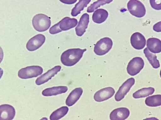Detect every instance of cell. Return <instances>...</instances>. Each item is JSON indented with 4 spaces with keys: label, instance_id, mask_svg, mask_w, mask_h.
I'll return each mask as SVG.
<instances>
[{
    "label": "cell",
    "instance_id": "obj_1",
    "mask_svg": "<svg viewBox=\"0 0 161 120\" xmlns=\"http://www.w3.org/2000/svg\"><path fill=\"white\" fill-rule=\"evenodd\" d=\"M86 50L79 48L69 49L64 51L61 54L60 60L65 66H71L78 62L82 57L84 52Z\"/></svg>",
    "mask_w": 161,
    "mask_h": 120
},
{
    "label": "cell",
    "instance_id": "obj_2",
    "mask_svg": "<svg viewBox=\"0 0 161 120\" xmlns=\"http://www.w3.org/2000/svg\"><path fill=\"white\" fill-rule=\"evenodd\" d=\"M77 23L76 19L65 17L52 26L49 29V32L52 34H56L62 31L67 30L75 27Z\"/></svg>",
    "mask_w": 161,
    "mask_h": 120
},
{
    "label": "cell",
    "instance_id": "obj_3",
    "mask_svg": "<svg viewBox=\"0 0 161 120\" xmlns=\"http://www.w3.org/2000/svg\"><path fill=\"white\" fill-rule=\"evenodd\" d=\"M32 25L34 29L39 32L47 30L51 25L50 18L43 14L35 15L32 20Z\"/></svg>",
    "mask_w": 161,
    "mask_h": 120
},
{
    "label": "cell",
    "instance_id": "obj_4",
    "mask_svg": "<svg viewBox=\"0 0 161 120\" xmlns=\"http://www.w3.org/2000/svg\"><path fill=\"white\" fill-rule=\"evenodd\" d=\"M43 72V68L40 66H28L20 69L18 72V76L24 79L31 78L41 75Z\"/></svg>",
    "mask_w": 161,
    "mask_h": 120
},
{
    "label": "cell",
    "instance_id": "obj_5",
    "mask_svg": "<svg viewBox=\"0 0 161 120\" xmlns=\"http://www.w3.org/2000/svg\"><path fill=\"white\" fill-rule=\"evenodd\" d=\"M127 7L130 13L137 18L143 17L146 13L144 5L138 0H130L127 3Z\"/></svg>",
    "mask_w": 161,
    "mask_h": 120
},
{
    "label": "cell",
    "instance_id": "obj_6",
    "mask_svg": "<svg viewBox=\"0 0 161 120\" xmlns=\"http://www.w3.org/2000/svg\"><path fill=\"white\" fill-rule=\"evenodd\" d=\"M112 45L113 42L110 38H104L101 39L95 45L94 51L97 55H103L109 51Z\"/></svg>",
    "mask_w": 161,
    "mask_h": 120
},
{
    "label": "cell",
    "instance_id": "obj_7",
    "mask_svg": "<svg viewBox=\"0 0 161 120\" xmlns=\"http://www.w3.org/2000/svg\"><path fill=\"white\" fill-rule=\"evenodd\" d=\"M143 59L140 57L133 58L128 63L127 71L128 73L131 76H135L139 73L144 66Z\"/></svg>",
    "mask_w": 161,
    "mask_h": 120
},
{
    "label": "cell",
    "instance_id": "obj_8",
    "mask_svg": "<svg viewBox=\"0 0 161 120\" xmlns=\"http://www.w3.org/2000/svg\"><path fill=\"white\" fill-rule=\"evenodd\" d=\"M135 82L134 78H131L128 79L124 82L115 94V100L117 101H119L122 100L134 84Z\"/></svg>",
    "mask_w": 161,
    "mask_h": 120
},
{
    "label": "cell",
    "instance_id": "obj_9",
    "mask_svg": "<svg viewBox=\"0 0 161 120\" xmlns=\"http://www.w3.org/2000/svg\"><path fill=\"white\" fill-rule=\"evenodd\" d=\"M45 41V37L44 35L37 34L29 40L26 45V48L30 51H35L40 48Z\"/></svg>",
    "mask_w": 161,
    "mask_h": 120
},
{
    "label": "cell",
    "instance_id": "obj_10",
    "mask_svg": "<svg viewBox=\"0 0 161 120\" xmlns=\"http://www.w3.org/2000/svg\"><path fill=\"white\" fill-rule=\"evenodd\" d=\"M114 93L115 91L112 88H105L96 92L94 96V98L97 102H102L111 98Z\"/></svg>",
    "mask_w": 161,
    "mask_h": 120
},
{
    "label": "cell",
    "instance_id": "obj_11",
    "mask_svg": "<svg viewBox=\"0 0 161 120\" xmlns=\"http://www.w3.org/2000/svg\"><path fill=\"white\" fill-rule=\"evenodd\" d=\"M61 67L60 66H56L48 70L47 72L38 77L35 82L38 85H41L47 82L60 71Z\"/></svg>",
    "mask_w": 161,
    "mask_h": 120
},
{
    "label": "cell",
    "instance_id": "obj_12",
    "mask_svg": "<svg viewBox=\"0 0 161 120\" xmlns=\"http://www.w3.org/2000/svg\"><path fill=\"white\" fill-rule=\"evenodd\" d=\"M130 41L132 46L136 49H142L146 45L145 38L142 34L139 32L133 33L131 36Z\"/></svg>",
    "mask_w": 161,
    "mask_h": 120
},
{
    "label": "cell",
    "instance_id": "obj_13",
    "mask_svg": "<svg viewBox=\"0 0 161 120\" xmlns=\"http://www.w3.org/2000/svg\"><path fill=\"white\" fill-rule=\"evenodd\" d=\"M1 120H11L14 118L15 115L14 108L12 106L4 104L0 106Z\"/></svg>",
    "mask_w": 161,
    "mask_h": 120
},
{
    "label": "cell",
    "instance_id": "obj_14",
    "mask_svg": "<svg viewBox=\"0 0 161 120\" xmlns=\"http://www.w3.org/2000/svg\"><path fill=\"white\" fill-rule=\"evenodd\" d=\"M130 115L129 110L126 108H120L114 110L110 113L111 120H124L126 119Z\"/></svg>",
    "mask_w": 161,
    "mask_h": 120
},
{
    "label": "cell",
    "instance_id": "obj_15",
    "mask_svg": "<svg viewBox=\"0 0 161 120\" xmlns=\"http://www.w3.org/2000/svg\"><path fill=\"white\" fill-rule=\"evenodd\" d=\"M89 15L86 13L83 14L81 17L78 24L75 28L76 35L79 36H82L86 32L89 22Z\"/></svg>",
    "mask_w": 161,
    "mask_h": 120
},
{
    "label": "cell",
    "instance_id": "obj_16",
    "mask_svg": "<svg viewBox=\"0 0 161 120\" xmlns=\"http://www.w3.org/2000/svg\"><path fill=\"white\" fill-rule=\"evenodd\" d=\"M83 92V90L81 88H76L70 93L67 98L65 103L67 105L70 107L73 105L80 98Z\"/></svg>",
    "mask_w": 161,
    "mask_h": 120
},
{
    "label": "cell",
    "instance_id": "obj_17",
    "mask_svg": "<svg viewBox=\"0 0 161 120\" xmlns=\"http://www.w3.org/2000/svg\"><path fill=\"white\" fill-rule=\"evenodd\" d=\"M147 46L149 51L153 53H159L161 52V41L158 38H151L148 39Z\"/></svg>",
    "mask_w": 161,
    "mask_h": 120
},
{
    "label": "cell",
    "instance_id": "obj_18",
    "mask_svg": "<svg viewBox=\"0 0 161 120\" xmlns=\"http://www.w3.org/2000/svg\"><path fill=\"white\" fill-rule=\"evenodd\" d=\"M68 89V88L65 86L54 87L45 89L42 92V94L45 96H55L65 93Z\"/></svg>",
    "mask_w": 161,
    "mask_h": 120
},
{
    "label": "cell",
    "instance_id": "obj_19",
    "mask_svg": "<svg viewBox=\"0 0 161 120\" xmlns=\"http://www.w3.org/2000/svg\"><path fill=\"white\" fill-rule=\"evenodd\" d=\"M108 14V12L106 10L102 8L97 9L93 14L92 20L96 23H102L106 20Z\"/></svg>",
    "mask_w": 161,
    "mask_h": 120
},
{
    "label": "cell",
    "instance_id": "obj_20",
    "mask_svg": "<svg viewBox=\"0 0 161 120\" xmlns=\"http://www.w3.org/2000/svg\"><path fill=\"white\" fill-rule=\"evenodd\" d=\"M143 52L145 57L153 68H157L160 67L159 61L157 59V56L155 54L150 52L147 48L144 49Z\"/></svg>",
    "mask_w": 161,
    "mask_h": 120
},
{
    "label": "cell",
    "instance_id": "obj_21",
    "mask_svg": "<svg viewBox=\"0 0 161 120\" xmlns=\"http://www.w3.org/2000/svg\"><path fill=\"white\" fill-rule=\"evenodd\" d=\"M91 0H79V2L75 5L72 9L71 15L72 16L75 17L80 13V11L83 10L84 8L91 2Z\"/></svg>",
    "mask_w": 161,
    "mask_h": 120
},
{
    "label": "cell",
    "instance_id": "obj_22",
    "mask_svg": "<svg viewBox=\"0 0 161 120\" xmlns=\"http://www.w3.org/2000/svg\"><path fill=\"white\" fill-rule=\"evenodd\" d=\"M69 108L67 106H63L57 109L51 114L50 119L58 120L64 117L67 113Z\"/></svg>",
    "mask_w": 161,
    "mask_h": 120
},
{
    "label": "cell",
    "instance_id": "obj_23",
    "mask_svg": "<svg viewBox=\"0 0 161 120\" xmlns=\"http://www.w3.org/2000/svg\"><path fill=\"white\" fill-rule=\"evenodd\" d=\"M154 91V89L152 87L143 88L133 93V97L135 98H144L152 94Z\"/></svg>",
    "mask_w": 161,
    "mask_h": 120
},
{
    "label": "cell",
    "instance_id": "obj_24",
    "mask_svg": "<svg viewBox=\"0 0 161 120\" xmlns=\"http://www.w3.org/2000/svg\"><path fill=\"white\" fill-rule=\"evenodd\" d=\"M145 103L149 107H155L161 105V95L158 94L146 98Z\"/></svg>",
    "mask_w": 161,
    "mask_h": 120
},
{
    "label": "cell",
    "instance_id": "obj_25",
    "mask_svg": "<svg viewBox=\"0 0 161 120\" xmlns=\"http://www.w3.org/2000/svg\"><path fill=\"white\" fill-rule=\"evenodd\" d=\"M113 0H98L94 2L92 4L88 7L87 11L88 12H94L95 10L99 7L101 5H103L107 3H109Z\"/></svg>",
    "mask_w": 161,
    "mask_h": 120
},
{
    "label": "cell",
    "instance_id": "obj_26",
    "mask_svg": "<svg viewBox=\"0 0 161 120\" xmlns=\"http://www.w3.org/2000/svg\"><path fill=\"white\" fill-rule=\"evenodd\" d=\"M152 8L156 10H161V0H149Z\"/></svg>",
    "mask_w": 161,
    "mask_h": 120
},
{
    "label": "cell",
    "instance_id": "obj_27",
    "mask_svg": "<svg viewBox=\"0 0 161 120\" xmlns=\"http://www.w3.org/2000/svg\"><path fill=\"white\" fill-rule=\"evenodd\" d=\"M153 29L155 32H161V21L155 24L153 27Z\"/></svg>",
    "mask_w": 161,
    "mask_h": 120
},
{
    "label": "cell",
    "instance_id": "obj_28",
    "mask_svg": "<svg viewBox=\"0 0 161 120\" xmlns=\"http://www.w3.org/2000/svg\"><path fill=\"white\" fill-rule=\"evenodd\" d=\"M62 2L66 4H71L75 3L77 0H59Z\"/></svg>",
    "mask_w": 161,
    "mask_h": 120
},
{
    "label": "cell",
    "instance_id": "obj_29",
    "mask_svg": "<svg viewBox=\"0 0 161 120\" xmlns=\"http://www.w3.org/2000/svg\"><path fill=\"white\" fill-rule=\"evenodd\" d=\"M160 77L161 78V70H160Z\"/></svg>",
    "mask_w": 161,
    "mask_h": 120
}]
</instances>
